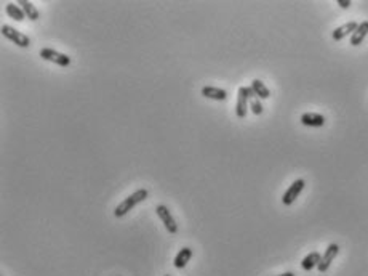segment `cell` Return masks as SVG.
<instances>
[{
	"mask_svg": "<svg viewBox=\"0 0 368 276\" xmlns=\"http://www.w3.org/2000/svg\"><path fill=\"white\" fill-rule=\"evenodd\" d=\"M336 3L341 6V8H349L352 2H351V0H336Z\"/></svg>",
	"mask_w": 368,
	"mask_h": 276,
	"instance_id": "obj_18",
	"label": "cell"
},
{
	"mask_svg": "<svg viewBox=\"0 0 368 276\" xmlns=\"http://www.w3.org/2000/svg\"><path fill=\"white\" fill-rule=\"evenodd\" d=\"M338 252H339V246L335 244V242H331V244L325 249V252H323V255H322V259H320L319 265H317V270H319L320 273L328 272V268H330V265H331V262L336 259Z\"/></svg>",
	"mask_w": 368,
	"mask_h": 276,
	"instance_id": "obj_6",
	"label": "cell"
},
{
	"mask_svg": "<svg viewBox=\"0 0 368 276\" xmlns=\"http://www.w3.org/2000/svg\"><path fill=\"white\" fill-rule=\"evenodd\" d=\"M250 108H251V111H253V114H256V116L263 114V105H261V100L258 97L250 98Z\"/></svg>",
	"mask_w": 368,
	"mask_h": 276,
	"instance_id": "obj_17",
	"label": "cell"
},
{
	"mask_svg": "<svg viewBox=\"0 0 368 276\" xmlns=\"http://www.w3.org/2000/svg\"><path fill=\"white\" fill-rule=\"evenodd\" d=\"M359 28V23H356V21H349V23H346V24H343V26H339V28H336L335 31L331 32V37H333V40H336V42H339V40H343L344 37H347V36H352L354 34V31H356Z\"/></svg>",
	"mask_w": 368,
	"mask_h": 276,
	"instance_id": "obj_8",
	"label": "cell"
},
{
	"mask_svg": "<svg viewBox=\"0 0 368 276\" xmlns=\"http://www.w3.org/2000/svg\"><path fill=\"white\" fill-rule=\"evenodd\" d=\"M18 5L23 8L27 19H31V21H37V19L40 18V13H39V10L36 8V5H34L32 2H27V0H19Z\"/></svg>",
	"mask_w": 368,
	"mask_h": 276,
	"instance_id": "obj_14",
	"label": "cell"
},
{
	"mask_svg": "<svg viewBox=\"0 0 368 276\" xmlns=\"http://www.w3.org/2000/svg\"><path fill=\"white\" fill-rule=\"evenodd\" d=\"M155 214L159 215V219L162 220L163 226H165V230L170 234L178 233V223H176V220L173 219V215H172V212H170V209L167 206L159 204L157 207H155Z\"/></svg>",
	"mask_w": 368,
	"mask_h": 276,
	"instance_id": "obj_3",
	"label": "cell"
},
{
	"mask_svg": "<svg viewBox=\"0 0 368 276\" xmlns=\"http://www.w3.org/2000/svg\"><path fill=\"white\" fill-rule=\"evenodd\" d=\"M304 185H306V181L303 178H298V180L293 181V183L288 186V190L283 193L282 203L285 206H291L296 201V198L299 196V194H301V191L304 190Z\"/></svg>",
	"mask_w": 368,
	"mask_h": 276,
	"instance_id": "obj_5",
	"label": "cell"
},
{
	"mask_svg": "<svg viewBox=\"0 0 368 276\" xmlns=\"http://www.w3.org/2000/svg\"><path fill=\"white\" fill-rule=\"evenodd\" d=\"M163 276H170V275H163Z\"/></svg>",
	"mask_w": 368,
	"mask_h": 276,
	"instance_id": "obj_20",
	"label": "cell"
},
{
	"mask_svg": "<svg viewBox=\"0 0 368 276\" xmlns=\"http://www.w3.org/2000/svg\"><path fill=\"white\" fill-rule=\"evenodd\" d=\"M192 255H194V251L190 247H183V249H180V252L176 254V257H175V262H173V265L178 268V270H181V268H184L187 265V262L192 259Z\"/></svg>",
	"mask_w": 368,
	"mask_h": 276,
	"instance_id": "obj_11",
	"label": "cell"
},
{
	"mask_svg": "<svg viewBox=\"0 0 368 276\" xmlns=\"http://www.w3.org/2000/svg\"><path fill=\"white\" fill-rule=\"evenodd\" d=\"M250 87L253 89L255 95L260 98V100H266V98L271 97L269 89L264 85V82H263V80H260V79H253V80H251V85Z\"/></svg>",
	"mask_w": 368,
	"mask_h": 276,
	"instance_id": "obj_16",
	"label": "cell"
},
{
	"mask_svg": "<svg viewBox=\"0 0 368 276\" xmlns=\"http://www.w3.org/2000/svg\"><path fill=\"white\" fill-rule=\"evenodd\" d=\"M5 13L11 19H15V21H18V23H21L23 19L26 18V15H24V11H23L21 6H19L18 3H13V2H8V3L5 5Z\"/></svg>",
	"mask_w": 368,
	"mask_h": 276,
	"instance_id": "obj_13",
	"label": "cell"
},
{
	"mask_svg": "<svg viewBox=\"0 0 368 276\" xmlns=\"http://www.w3.org/2000/svg\"><path fill=\"white\" fill-rule=\"evenodd\" d=\"M276 276H296L293 272H285V273H282V275H276Z\"/></svg>",
	"mask_w": 368,
	"mask_h": 276,
	"instance_id": "obj_19",
	"label": "cell"
},
{
	"mask_svg": "<svg viewBox=\"0 0 368 276\" xmlns=\"http://www.w3.org/2000/svg\"><path fill=\"white\" fill-rule=\"evenodd\" d=\"M301 124L306 127H323L325 116L319 112H304L301 116Z\"/></svg>",
	"mask_w": 368,
	"mask_h": 276,
	"instance_id": "obj_10",
	"label": "cell"
},
{
	"mask_svg": "<svg viewBox=\"0 0 368 276\" xmlns=\"http://www.w3.org/2000/svg\"><path fill=\"white\" fill-rule=\"evenodd\" d=\"M368 34V21H362L359 24V28L354 31V34L351 36V45L357 47L364 42V39Z\"/></svg>",
	"mask_w": 368,
	"mask_h": 276,
	"instance_id": "obj_12",
	"label": "cell"
},
{
	"mask_svg": "<svg viewBox=\"0 0 368 276\" xmlns=\"http://www.w3.org/2000/svg\"><path fill=\"white\" fill-rule=\"evenodd\" d=\"M2 34H3L5 39H8L10 42H13L18 47H21V49H27V47L31 45V39L29 37H27L26 34H23V32H19L18 29L11 28V26H8V24L2 26Z\"/></svg>",
	"mask_w": 368,
	"mask_h": 276,
	"instance_id": "obj_2",
	"label": "cell"
},
{
	"mask_svg": "<svg viewBox=\"0 0 368 276\" xmlns=\"http://www.w3.org/2000/svg\"><path fill=\"white\" fill-rule=\"evenodd\" d=\"M248 103H250V97L247 92V87H238L237 92V105H235V114L238 119H245L248 111Z\"/></svg>",
	"mask_w": 368,
	"mask_h": 276,
	"instance_id": "obj_7",
	"label": "cell"
},
{
	"mask_svg": "<svg viewBox=\"0 0 368 276\" xmlns=\"http://www.w3.org/2000/svg\"><path fill=\"white\" fill-rule=\"evenodd\" d=\"M320 259H322V255H320V252H317V251L311 252V254H308V255H306V257L303 259V262H301V268H303L304 272H311L312 268H316V267L319 265Z\"/></svg>",
	"mask_w": 368,
	"mask_h": 276,
	"instance_id": "obj_15",
	"label": "cell"
},
{
	"mask_svg": "<svg viewBox=\"0 0 368 276\" xmlns=\"http://www.w3.org/2000/svg\"><path fill=\"white\" fill-rule=\"evenodd\" d=\"M202 97H205L208 100H215V102H224L228 98V92L220 87H211L205 85L202 87Z\"/></svg>",
	"mask_w": 368,
	"mask_h": 276,
	"instance_id": "obj_9",
	"label": "cell"
},
{
	"mask_svg": "<svg viewBox=\"0 0 368 276\" xmlns=\"http://www.w3.org/2000/svg\"><path fill=\"white\" fill-rule=\"evenodd\" d=\"M40 56H42L45 61H51L54 64L61 66V68H67V66L71 64V56L64 55V53H59L53 49H48V47L40 50Z\"/></svg>",
	"mask_w": 368,
	"mask_h": 276,
	"instance_id": "obj_4",
	"label": "cell"
},
{
	"mask_svg": "<svg viewBox=\"0 0 368 276\" xmlns=\"http://www.w3.org/2000/svg\"><path fill=\"white\" fill-rule=\"evenodd\" d=\"M147 194H149V191L146 190V188H141V190H136L133 194H130L128 198H125L122 203L114 209V215L117 219H120V217H125V215L132 211V209L135 207V206H138L139 203H142L146 198H147Z\"/></svg>",
	"mask_w": 368,
	"mask_h": 276,
	"instance_id": "obj_1",
	"label": "cell"
}]
</instances>
